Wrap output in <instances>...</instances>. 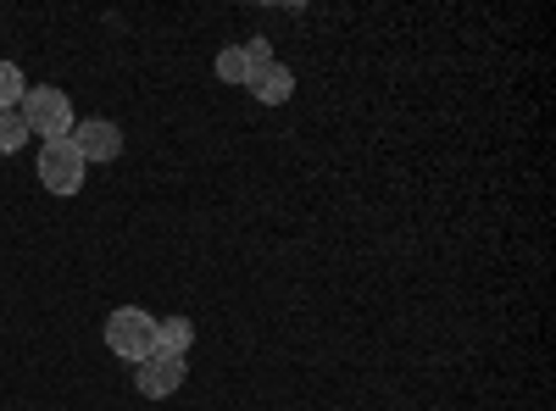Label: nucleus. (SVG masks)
I'll return each instance as SVG.
<instances>
[{"mask_svg":"<svg viewBox=\"0 0 556 411\" xmlns=\"http://www.w3.org/2000/svg\"><path fill=\"white\" fill-rule=\"evenodd\" d=\"M17 117H23V128H28V133H39L45 145H51V140H67L73 123H78V117H73V101L62 95V89H51V84L28 89L23 106H17Z\"/></svg>","mask_w":556,"mask_h":411,"instance_id":"1","label":"nucleus"},{"mask_svg":"<svg viewBox=\"0 0 556 411\" xmlns=\"http://www.w3.org/2000/svg\"><path fill=\"white\" fill-rule=\"evenodd\" d=\"M106 350L139 368L146 356H156V317L139 311V306H117V311L106 317Z\"/></svg>","mask_w":556,"mask_h":411,"instance_id":"2","label":"nucleus"},{"mask_svg":"<svg viewBox=\"0 0 556 411\" xmlns=\"http://www.w3.org/2000/svg\"><path fill=\"white\" fill-rule=\"evenodd\" d=\"M39 184L51 195H78L84 190V156L73 140H51L39 145Z\"/></svg>","mask_w":556,"mask_h":411,"instance_id":"3","label":"nucleus"},{"mask_svg":"<svg viewBox=\"0 0 556 411\" xmlns=\"http://www.w3.org/2000/svg\"><path fill=\"white\" fill-rule=\"evenodd\" d=\"M67 140L78 145L84 167H89V162H117V156H123V128H117L112 117H84V123H73Z\"/></svg>","mask_w":556,"mask_h":411,"instance_id":"4","label":"nucleus"},{"mask_svg":"<svg viewBox=\"0 0 556 411\" xmlns=\"http://www.w3.org/2000/svg\"><path fill=\"white\" fill-rule=\"evenodd\" d=\"M184 373H190V361L184 356H146L134 368V389L146 395V400H167V395H178V384H184Z\"/></svg>","mask_w":556,"mask_h":411,"instance_id":"5","label":"nucleus"},{"mask_svg":"<svg viewBox=\"0 0 556 411\" xmlns=\"http://www.w3.org/2000/svg\"><path fill=\"white\" fill-rule=\"evenodd\" d=\"M245 89H251V95H256L262 106H285V101L295 95V73H290L285 62H267V67H256V73H251V84H245Z\"/></svg>","mask_w":556,"mask_h":411,"instance_id":"6","label":"nucleus"},{"mask_svg":"<svg viewBox=\"0 0 556 411\" xmlns=\"http://www.w3.org/2000/svg\"><path fill=\"white\" fill-rule=\"evenodd\" d=\"M190 345H195L190 317H167V323H156V350L162 356H190Z\"/></svg>","mask_w":556,"mask_h":411,"instance_id":"7","label":"nucleus"},{"mask_svg":"<svg viewBox=\"0 0 556 411\" xmlns=\"http://www.w3.org/2000/svg\"><path fill=\"white\" fill-rule=\"evenodd\" d=\"M251 73H256V67H251V56H245V44H228V51L217 56V78H223V84H240V89H245Z\"/></svg>","mask_w":556,"mask_h":411,"instance_id":"8","label":"nucleus"},{"mask_svg":"<svg viewBox=\"0 0 556 411\" xmlns=\"http://www.w3.org/2000/svg\"><path fill=\"white\" fill-rule=\"evenodd\" d=\"M23 95H28L23 67H17V62H0V112H17V106H23Z\"/></svg>","mask_w":556,"mask_h":411,"instance_id":"9","label":"nucleus"},{"mask_svg":"<svg viewBox=\"0 0 556 411\" xmlns=\"http://www.w3.org/2000/svg\"><path fill=\"white\" fill-rule=\"evenodd\" d=\"M23 145H28L23 117H17V112H0V156H17Z\"/></svg>","mask_w":556,"mask_h":411,"instance_id":"10","label":"nucleus"}]
</instances>
